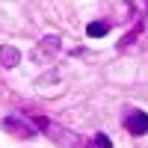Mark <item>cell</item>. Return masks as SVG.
I'll use <instances>...</instances> for the list:
<instances>
[{"label": "cell", "mask_w": 148, "mask_h": 148, "mask_svg": "<svg viewBox=\"0 0 148 148\" xmlns=\"http://www.w3.org/2000/svg\"><path fill=\"white\" fill-rule=\"evenodd\" d=\"M36 119V125H39L42 130H47L51 136L62 145V148H83V142H80V136L77 133H71V130H65V127H59V125H53V121H47L45 116H33Z\"/></svg>", "instance_id": "obj_1"}, {"label": "cell", "mask_w": 148, "mask_h": 148, "mask_svg": "<svg viewBox=\"0 0 148 148\" xmlns=\"http://www.w3.org/2000/svg\"><path fill=\"white\" fill-rule=\"evenodd\" d=\"M3 130L12 133V136H18V139H33L36 130H39V125H30L24 116H6L3 119Z\"/></svg>", "instance_id": "obj_2"}, {"label": "cell", "mask_w": 148, "mask_h": 148, "mask_svg": "<svg viewBox=\"0 0 148 148\" xmlns=\"http://www.w3.org/2000/svg\"><path fill=\"white\" fill-rule=\"evenodd\" d=\"M59 47H62L59 36H47V39H42L39 45H36L33 59H36V62H45V59H51V56H56V53H59Z\"/></svg>", "instance_id": "obj_3"}, {"label": "cell", "mask_w": 148, "mask_h": 148, "mask_svg": "<svg viewBox=\"0 0 148 148\" xmlns=\"http://www.w3.org/2000/svg\"><path fill=\"white\" fill-rule=\"evenodd\" d=\"M125 127H127V133H133V136H145L148 133V113L130 110V113L125 116Z\"/></svg>", "instance_id": "obj_4"}, {"label": "cell", "mask_w": 148, "mask_h": 148, "mask_svg": "<svg viewBox=\"0 0 148 148\" xmlns=\"http://www.w3.org/2000/svg\"><path fill=\"white\" fill-rule=\"evenodd\" d=\"M18 62H21V53H18L15 45H3L0 47V65L3 68H15Z\"/></svg>", "instance_id": "obj_5"}, {"label": "cell", "mask_w": 148, "mask_h": 148, "mask_svg": "<svg viewBox=\"0 0 148 148\" xmlns=\"http://www.w3.org/2000/svg\"><path fill=\"white\" fill-rule=\"evenodd\" d=\"M107 33H110L107 21H92L89 27H86V36H89V39H101V36H107Z\"/></svg>", "instance_id": "obj_6"}, {"label": "cell", "mask_w": 148, "mask_h": 148, "mask_svg": "<svg viewBox=\"0 0 148 148\" xmlns=\"http://www.w3.org/2000/svg\"><path fill=\"white\" fill-rule=\"evenodd\" d=\"M92 148H113V142H110V136H107V133H95Z\"/></svg>", "instance_id": "obj_7"}]
</instances>
